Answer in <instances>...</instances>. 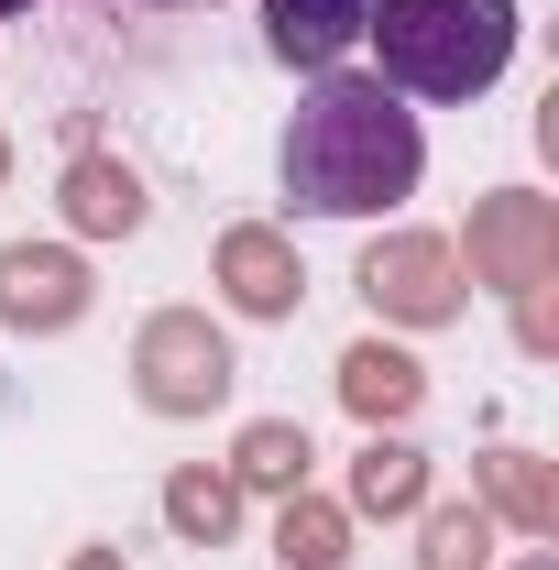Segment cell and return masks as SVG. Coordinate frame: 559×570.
<instances>
[{
  "mask_svg": "<svg viewBox=\"0 0 559 570\" xmlns=\"http://www.w3.org/2000/svg\"><path fill=\"white\" fill-rule=\"evenodd\" d=\"M285 560L330 570L341 560V515H330V504H285Z\"/></svg>",
  "mask_w": 559,
  "mask_h": 570,
  "instance_id": "14",
  "label": "cell"
},
{
  "mask_svg": "<svg viewBox=\"0 0 559 570\" xmlns=\"http://www.w3.org/2000/svg\"><path fill=\"white\" fill-rule=\"evenodd\" d=\"M351 494L373 504V515H406V504L428 494V472H418V450H395V439H384V450H362V483H351Z\"/></svg>",
  "mask_w": 559,
  "mask_h": 570,
  "instance_id": "11",
  "label": "cell"
},
{
  "mask_svg": "<svg viewBox=\"0 0 559 570\" xmlns=\"http://www.w3.org/2000/svg\"><path fill=\"white\" fill-rule=\"evenodd\" d=\"M67 209H77V230H133V219H143L133 165H77V176H67Z\"/></svg>",
  "mask_w": 559,
  "mask_h": 570,
  "instance_id": "9",
  "label": "cell"
},
{
  "mask_svg": "<svg viewBox=\"0 0 559 570\" xmlns=\"http://www.w3.org/2000/svg\"><path fill=\"white\" fill-rule=\"evenodd\" d=\"M493 494L516 504L527 527H549V483H538V461H493Z\"/></svg>",
  "mask_w": 559,
  "mask_h": 570,
  "instance_id": "16",
  "label": "cell"
},
{
  "mask_svg": "<svg viewBox=\"0 0 559 570\" xmlns=\"http://www.w3.org/2000/svg\"><path fill=\"white\" fill-rule=\"evenodd\" d=\"M362 285H373V307H395V318H450V307H461V285H450V253H439V242H395V253H373Z\"/></svg>",
  "mask_w": 559,
  "mask_h": 570,
  "instance_id": "6",
  "label": "cell"
},
{
  "mask_svg": "<svg viewBox=\"0 0 559 570\" xmlns=\"http://www.w3.org/2000/svg\"><path fill=\"white\" fill-rule=\"evenodd\" d=\"M472 253H483L504 285H538V264H549V209H538V198H504V209H483Z\"/></svg>",
  "mask_w": 559,
  "mask_h": 570,
  "instance_id": "7",
  "label": "cell"
},
{
  "mask_svg": "<svg viewBox=\"0 0 559 570\" xmlns=\"http://www.w3.org/2000/svg\"><path fill=\"white\" fill-rule=\"evenodd\" d=\"M242 472H253V483H296V472H307V439H296V428H253V439H242Z\"/></svg>",
  "mask_w": 559,
  "mask_h": 570,
  "instance_id": "15",
  "label": "cell"
},
{
  "mask_svg": "<svg viewBox=\"0 0 559 570\" xmlns=\"http://www.w3.org/2000/svg\"><path fill=\"white\" fill-rule=\"evenodd\" d=\"M362 45L395 99H483L516 67V0H373Z\"/></svg>",
  "mask_w": 559,
  "mask_h": 570,
  "instance_id": "2",
  "label": "cell"
},
{
  "mask_svg": "<svg viewBox=\"0 0 559 570\" xmlns=\"http://www.w3.org/2000/svg\"><path fill=\"white\" fill-rule=\"evenodd\" d=\"M77 307H88V285L67 253H0V318L11 330H67Z\"/></svg>",
  "mask_w": 559,
  "mask_h": 570,
  "instance_id": "5",
  "label": "cell"
},
{
  "mask_svg": "<svg viewBox=\"0 0 559 570\" xmlns=\"http://www.w3.org/2000/svg\"><path fill=\"white\" fill-rule=\"evenodd\" d=\"M143 395L176 406V417H187V406H219V395H231V352H219L198 318H154V330H143Z\"/></svg>",
  "mask_w": 559,
  "mask_h": 570,
  "instance_id": "3",
  "label": "cell"
},
{
  "mask_svg": "<svg viewBox=\"0 0 559 570\" xmlns=\"http://www.w3.org/2000/svg\"><path fill=\"white\" fill-rule=\"evenodd\" d=\"M428 142H418V110L384 88V77H318L285 121V198L318 219H373L418 187Z\"/></svg>",
  "mask_w": 559,
  "mask_h": 570,
  "instance_id": "1",
  "label": "cell"
},
{
  "mask_svg": "<svg viewBox=\"0 0 559 570\" xmlns=\"http://www.w3.org/2000/svg\"><path fill=\"white\" fill-rule=\"evenodd\" d=\"M341 395L362 406V417H406V406H418V362L384 352V341H362V352L341 362Z\"/></svg>",
  "mask_w": 559,
  "mask_h": 570,
  "instance_id": "8",
  "label": "cell"
},
{
  "mask_svg": "<svg viewBox=\"0 0 559 570\" xmlns=\"http://www.w3.org/2000/svg\"><path fill=\"white\" fill-rule=\"evenodd\" d=\"M527 570H549V560H527Z\"/></svg>",
  "mask_w": 559,
  "mask_h": 570,
  "instance_id": "18",
  "label": "cell"
},
{
  "mask_svg": "<svg viewBox=\"0 0 559 570\" xmlns=\"http://www.w3.org/2000/svg\"><path fill=\"white\" fill-rule=\"evenodd\" d=\"M165 515H176L187 538H219V527H231V483H209V472H187V483L165 494Z\"/></svg>",
  "mask_w": 559,
  "mask_h": 570,
  "instance_id": "13",
  "label": "cell"
},
{
  "mask_svg": "<svg viewBox=\"0 0 559 570\" xmlns=\"http://www.w3.org/2000/svg\"><path fill=\"white\" fill-rule=\"evenodd\" d=\"M362 11H373V0H264V45H275V67L330 77L351 45H362Z\"/></svg>",
  "mask_w": 559,
  "mask_h": 570,
  "instance_id": "4",
  "label": "cell"
},
{
  "mask_svg": "<svg viewBox=\"0 0 559 570\" xmlns=\"http://www.w3.org/2000/svg\"><path fill=\"white\" fill-rule=\"evenodd\" d=\"M231 296H242L253 318H275V307H296V275H285V253L264 242V230H242V242H231Z\"/></svg>",
  "mask_w": 559,
  "mask_h": 570,
  "instance_id": "10",
  "label": "cell"
},
{
  "mask_svg": "<svg viewBox=\"0 0 559 570\" xmlns=\"http://www.w3.org/2000/svg\"><path fill=\"white\" fill-rule=\"evenodd\" d=\"M0 11H33V0H0Z\"/></svg>",
  "mask_w": 559,
  "mask_h": 570,
  "instance_id": "17",
  "label": "cell"
},
{
  "mask_svg": "<svg viewBox=\"0 0 559 570\" xmlns=\"http://www.w3.org/2000/svg\"><path fill=\"white\" fill-rule=\"evenodd\" d=\"M428 570H483V504L428 515Z\"/></svg>",
  "mask_w": 559,
  "mask_h": 570,
  "instance_id": "12",
  "label": "cell"
}]
</instances>
